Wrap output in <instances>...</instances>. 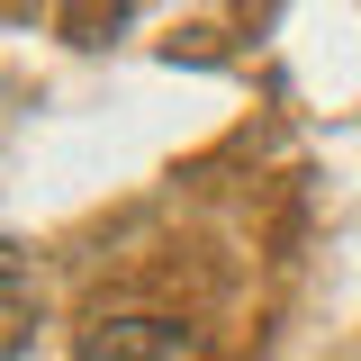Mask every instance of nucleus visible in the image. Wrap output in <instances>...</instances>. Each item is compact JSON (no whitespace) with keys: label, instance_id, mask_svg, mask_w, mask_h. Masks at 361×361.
Returning <instances> with one entry per match:
<instances>
[{"label":"nucleus","instance_id":"nucleus-1","mask_svg":"<svg viewBox=\"0 0 361 361\" xmlns=\"http://www.w3.org/2000/svg\"><path fill=\"white\" fill-rule=\"evenodd\" d=\"M73 361H208V334L180 316H99V325H82Z\"/></svg>","mask_w":361,"mask_h":361}]
</instances>
